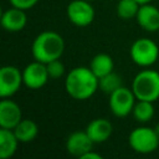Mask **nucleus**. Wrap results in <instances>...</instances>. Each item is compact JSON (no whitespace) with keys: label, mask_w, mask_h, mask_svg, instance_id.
<instances>
[{"label":"nucleus","mask_w":159,"mask_h":159,"mask_svg":"<svg viewBox=\"0 0 159 159\" xmlns=\"http://www.w3.org/2000/svg\"><path fill=\"white\" fill-rule=\"evenodd\" d=\"M39 0H9V2L11 4V6L22 9V10H29L31 7H34L37 4Z\"/></svg>","instance_id":"22"},{"label":"nucleus","mask_w":159,"mask_h":159,"mask_svg":"<svg viewBox=\"0 0 159 159\" xmlns=\"http://www.w3.org/2000/svg\"><path fill=\"white\" fill-rule=\"evenodd\" d=\"M155 130H157V132H158V134H159V124L157 125V128H155Z\"/></svg>","instance_id":"25"},{"label":"nucleus","mask_w":159,"mask_h":159,"mask_svg":"<svg viewBox=\"0 0 159 159\" xmlns=\"http://www.w3.org/2000/svg\"><path fill=\"white\" fill-rule=\"evenodd\" d=\"M86 132L93 143H104L112 135L113 125L106 118H96L87 124Z\"/></svg>","instance_id":"14"},{"label":"nucleus","mask_w":159,"mask_h":159,"mask_svg":"<svg viewBox=\"0 0 159 159\" xmlns=\"http://www.w3.org/2000/svg\"><path fill=\"white\" fill-rule=\"evenodd\" d=\"M89 68L92 70V72L98 77H103L108 73H111L114 68V63L113 60L109 55L107 53H98L96 55L89 63Z\"/></svg>","instance_id":"17"},{"label":"nucleus","mask_w":159,"mask_h":159,"mask_svg":"<svg viewBox=\"0 0 159 159\" xmlns=\"http://www.w3.org/2000/svg\"><path fill=\"white\" fill-rule=\"evenodd\" d=\"M99 82V89L106 93V94H111L112 92H114L116 89H118L119 87H122V78L120 76H118L117 73H114L113 71L101 78H98Z\"/></svg>","instance_id":"20"},{"label":"nucleus","mask_w":159,"mask_h":159,"mask_svg":"<svg viewBox=\"0 0 159 159\" xmlns=\"http://www.w3.org/2000/svg\"><path fill=\"white\" fill-rule=\"evenodd\" d=\"M98 88V77L89 67H75L67 73L65 80V89L73 99L86 101L91 98Z\"/></svg>","instance_id":"1"},{"label":"nucleus","mask_w":159,"mask_h":159,"mask_svg":"<svg viewBox=\"0 0 159 159\" xmlns=\"http://www.w3.org/2000/svg\"><path fill=\"white\" fill-rule=\"evenodd\" d=\"M12 130L20 143H30L39 134V127L32 119H21Z\"/></svg>","instance_id":"16"},{"label":"nucleus","mask_w":159,"mask_h":159,"mask_svg":"<svg viewBox=\"0 0 159 159\" xmlns=\"http://www.w3.org/2000/svg\"><path fill=\"white\" fill-rule=\"evenodd\" d=\"M137 1H138L140 5H143V4H149V2H152L153 0H137Z\"/></svg>","instance_id":"24"},{"label":"nucleus","mask_w":159,"mask_h":159,"mask_svg":"<svg viewBox=\"0 0 159 159\" xmlns=\"http://www.w3.org/2000/svg\"><path fill=\"white\" fill-rule=\"evenodd\" d=\"M22 119L21 108L11 99L4 98L0 102V127L14 129Z\"/></svg>","instance_id":"10"},{"label":"nucleus","mask_w":159,"mask_h":159,"mask_svg":"<svg viewBox=\"0 0 159 159\" xmlns=\"http://www.w3.org/2000/svg\"><path fill=\"white\" fill-rule=\"evenodd\" d=\"M81 159H102V155H101L99 153L93 152V149H92V150L84 153V154L81 157Z\"/></svg>","instance_id":"23"},{"label":"nucleus","mask_w":159,"mask_h":159,"mask_svg":"<svg viewBox=\"0 0 159 159\" xmlns=\"http://www.w3.org/2000/svg\"><path fill=\"white\" fill-rule=\"evenodd\" d=\"M93 140L89 138L86 130H77L71 133L66 139V149L70 154L81 158L84 153L92 150Z\"/></svg>","instance_id":"11"},{"label":"nucleus","mask_w":159,"mask_h":159,"mask_svg":"<svg viewBox=\"0 0 159 159\" xmlns=\"http://www.w3.org/2000/svg\"><path fill=\"white\" fill-rule=\"evenodd\" d=\"M46 67H47V72H48L50 78L56 80V78H60V77H62L65 75V70L66 68H65V65L61 62L60 58L46 63Z\"/></svg>","instance_id":"21"},{"label":"nucleus","mask_w":159,"mask_h":159,"mask_svg":"<svg viewBox=\"0 0 159 159\" xmlns=\"http://www.w3.org/2000/svg\"><path fill=\"white\" fill-rule=\"evenodd\" d=\"M140 4L137 0H119L117 4V15L123 20H129L137 16Z\"/></svg>","instance_id":"19"},{"label":"nucleus","mask_w":159,"mask_h":159,"mask_svg":"<svg viewBox=\"0 0 159 159\" xmlns=\"http://www.w3.org/2000/svg\"><path fill=\"white\" fill-rule=\"evenodd\" d=\"M24 83L22 72L11 65L4 66L0 70V96L1 98H9L14 96Z\"/></svg>","instance_id":"8"},{"label":"nucleus","mask_w":159,"mask_h":159,"mask_svg":"<svg viewBox=\"0 0 159 159\" xmlns=\"http://www.w3.org/2000/svg\"><path fill=\"white\" fill-rule=\"evenodd\" d=\"M135 19L138 25L148 32H155L159 30V9L150 2L139 6Z\"/></svg>","instance_id":"12"},{"label":"nucleus","mask_w":159,"mask_h":159,"mask_svg":"<svg viewBox=\"0 0 159 159\" xmlns=\"http://www.w3.org/2000/svg\"><path fill=\"white\" fill-rule=\"evenodd\" d=\"M65 51V41L62 36L55 31H43L39 34L31 46L34 60L48 63L53 60L61 58Z\"/></svg>","instance_id":"2"},{"label":"nucleus","mask_w":159,"mask_h":159,"mask_svg":"<svg viewBox=\"0 0 159 159\" xmlns=\"http://www.w3.org/2000/svg\"><path fill=\"white\" fill-rule=\"evenodd\" d=\"M129 55L135 65L140 67H149L157 62L159 57V47L153 40L140 37L132 43Z\"/></svg>","instance_id":"4"},{"label":"nucleus","mask_w":159,"mask_h":159,"mask_svg":"<svg viewBox=\"0 0 159 159\" xmlns=\"http://www.w3.org/2000/svg\"><path fill=\"white\" fill-rule=\"evenodd\" d=\"M66 12L68 20L78 27L88 26L94 20V9L88 0H72L67 5Z\"/></svg>","instance_id":"7"},{"label":"nucleus","mask_w":159,"mask_h":159,"mask_svg":"<svg viewBox=\"0 0 159 159\" xmlns=\"http://www.w3.org/2000/svg\"><path fill=\"white\" fill-rule=\"evenodd\" d=\"M132 91L137 99L155 102L159 99V72L143 70L135 75L132 82Z\"/></svg>","instance_id":"3"},{"label":"nucleus","mask_w":159,"mask_h":159,"mask_svg":"<svg viewBox=\"0 0 159 159\" xmlns=\"http://www.w3.org/2000/svg\"><path fill=\"white\" fill-rule=\"evenodd\" d=\"M22 80H24V84L30 89L42 88L50 80L46 63L39 62L36 60L29 63L22 70Z\"/></svg>","instance_id":"9"},{"label":"nucleus","mask_w":159,"mask_h":159,"mask_svg":"<svg viewBox=\"0 0 159 159\" xmlns=\"http://www.w3.org/2000/svg\"><path fill=\"white\" fill-rule=\"evenodd\" d=\"M132 114L134 117V119L139 123H148L153 117H154V106L153 102L149 101H142L138 99V102H135Z\"/></svg>","instance_id":"18"},{"label":"nucleus","mask_w":159,"mask_h":159,"mask_svg":"<svg viewBox=\"0 0 159 159\" xmlns=\"http://www.w3.org/2000/svg\"><path fill=\"white\" fill-rule=\"evenodd\" d=\"M88 1H93V0H88Z\"/></svg>","instance_id":"26"},{"label":"nucleus","mask_w":159,"mask_h":159,"mask_svg":"<svg viewBox=\"0 0 159 159\" xmlns=\"http://www.w3.org/2000/svg\"><path fill=\"white\" fill-rule=\"evenodd\" d=\"M130 148L139 154H149L159 147V134L155 129L149 127L134 128L128 138Z\"/></svg>","instance_id":"5"},{"label":"nucleus","mask_w":159,"mask_h":159,"mask_svg":"<svg viewBox=\"0 0 159 159\" xmlns=\"http://www.w3.org/2000/svg\"><path fill=\"white\" fill-rule=\"evenodd\" d=\"M135 99L133 91L122 86L109 94V108L116 117L123 118L132 113Z\"/></svg>","instance_id":"6"},{"label":"nucleus","mask_w":159,"mask_h":159,"mask_svg":"<svg viewBox=\"0 0 159 159\" xmlns=\"http://www.w3.org/2000/svg\"><path fill=\"white\" fill-rule=\"evenodd\" d=\"M19 139L16 138L12 129L1 128L0 129V158L1 159H9L11 158L19 144Z\"/></svg>","instance_id":"15"},{"label":"nucleus","mask_w":159,"mask_h":159,"mask_svg":"<svg viewBox=\"0 0 159 159\" xmlns=\"http://www.w3.org/2000/svg\"><path fill=\"white\" fill-rule=\"evenodd\" d=\"M27 24V16L25 10L11 6L6 11H4L1 16V25L9 32H19L24 30Z\"/></svg>","instance_id":"13"}]
</instances>
